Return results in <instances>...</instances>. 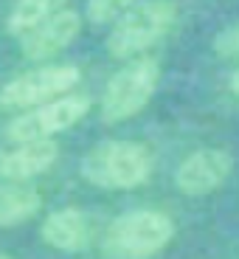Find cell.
I'll return each instance as SVG.
<instances>
[{
  "instance_id": "cell-1",
  "label": "cell",
  "mask_w": 239,
  "mask_h": 259,
  "mask_svg": "<svg viewBox=\"0 0 239 259\" xmlns=\"http://www.w3.org/2000/svg\"><path fill=\"white\" fill-rule=\"evenodd\" d=\"M152 152L138 141H102L82 158V178L96 189L127 192L152 178Z\"/></svg>"
},
{
  "instance_id": "cell-2",
  "label": "cell",
  "mask_w": 239,
  "mask_h": 259,
  "mask_svg": "<svg viewBox=\"0 0 239 259\" xmlns=\"http://www.w3.org/2000/svg\"><path fill=\"white\" fill-rule=\"evenodd\" d=\"M175 240V220L158 208L118 214L104 231V251L118 259H152Z\"/></svg>"
},
{
  "instance_id": "cell-3",
  "label": "cell",
  "mask_w": 239,
  "mask_h": 259,
  "mask_svg": "<svg viewBox=\"0 0 239 259\" xmlns=\"http://www.w3.org/2000/svg\"><path fill=\"white\" fill-rule=\"evenodd\" d=\"M158 84H161V65L152 57H135L127 62L107 79L99 102V116L104 124H121L127 118L138 116V113L152 102Z\"/></svg>"
},
{
  "instance_id": "cell-4",
  "label": "cell",
  "mask_w": 239,
  "mask_h": 259,
  "mask_svg": "<svg viewBox=\"0 0 239 259\" xmlns=\"http://www.w3.org/2000/svg\"><path fill=\"white\" fill-rule=\"evenodd\" d=\"M177 20L175 0H141L138 6L124 12L107 34V51L116 59L144 57L158 39H163Z\"/></svg>"
},
{
  "instance_id": "cell-5",
  "label": "cell",
  "mask_w": 239,
  "mask_h": 259,
  "mask_svg": "<svg viewBox=\"0 0 239 259\" xmlns=\"http://www.w3.org/2000/svg\"><path fill=\"white\" fill-rule=\"evenodd\" d=\"M79 82H82V71L76 65H39V68H31V71L9 79L0 88V107L12 113H26L31 107H39V104L73 93Z\"/></svg>"
},
{
  "instance_id": "cell-6",
  "label": "cell",
  "mask_w": 239,
  "mask_h": 259,
  "mask_svg": "<svg viewBox=\"0 0 239 259\" xmlns=\"http://www.w3.org/2000/svg\"><path fill=\"white\" fill-rule=\"evenodd\" d=\"M90 96H84V93H68V96H59L26 113H17L6 124V138L12 144L54 141V136L82 121L90 113Z\"/></svg>"
},
{
  "instance_id": "cell-7",
  "label": "cell",
  "mask_w": 239,
  "mask_h": 259,
  "mask_svg": "<svg viewBox=\"0 0 239 259\" xmlns=\"http://www.w3.org/2000/svg\"><path fill=\"white\" fill-rule=\"evenodd\" d=\"M233 158L220 147H203L186 155L175 169V186L188 197L211 194L231 178Z\"/></svg>"
},
{
  "instance_id": "cell-8",
  "label": "cell",
  "mask_w": 239,
  "mask_h": 259,
  "mask_svg": "<svg viewBox=\"0 0 239 259\" xmlns=\"http://www.w3.org/2000/svg\"><path fill=\"white\" fill-rule=\"evenodd\" d=\"M79 34H82V14L76 9H62L37 28H31L26 37H20V54L31 62H45L73 46Z\"/></svg>"
},
{
  "instance_id": "cell-9",
  "label": "cell",
  "mask_w": 239,
  "mask_h": 259,
  "mask_svg": "<svg viewBox=\"0 0 239 259\" xmlns=\"http://www.w3.org/2000/svg\"><path fill=\"white\" fill-rule=\"evenodd\" d=\"M57 141H28L0 149V181L3 183H28L57 163Z\"/></svg>"
},
{
  "instance_id": "cell-10",
  "label": "cell",
  "mask_w": 239,
  "mask_h": 259,
  "mask_svg": "<svg viewBox=\"0 0 239 259\" xmlns=\"http://www.w3.org/2000/svg\"><path fill=\"white\" fill-rule=\"evenodd\" d=\"M39 237H42L45 245L57 248V251H65V253L84 251L87 242H90V223H87V214L76 206L57 208V211H51L45 220H42Z\"/></svg>"
},
{
  "instance_id": "cell-11",
  "label": "cell",
  "mask_w": 239,
  "mask_h": 259,
  "mask_svg": "<svg viewBox=\"0 0 239 259\" xmlns=\"http://www.w3.org/2000/svg\"><path fill=\"white\" fill-rule=\"evenodd\" d=\"M42 208V197L31 183H0V228L23 226Z\"/></svg>"
},
{
  "instance_id": "cell-12",
  "label": "cell",
  "mask_w": 239,
  "mask_h": 259,
  "mask_svg": "<svg viewBox=\"0 0 239 259\" xmlns=\"http://www.w3.org/2000/svg\"><path fill=\"white\" fill-rule=\"evenodd\" d=\"M68 0H14L6 14V31L9 37H26L31 28L45 23L57 12H62Z\"/></svg>"
},
{
  "instance_id": "cell-13",
  "label": "cell",
  "mask_w": 239,
  "mask_h": 259,
  "mask_svg": "<svg viewBox=\"0 0 239 259\" xmlns=\"http://www.w3.org/2000/svg\"><path fill=\"white\" fill-rule=\"evenodd\" d=\"M141 0H87L84 14H87V20L93 26H107V23H116L124 12H129Z\"/></svg>"
},
{
  "instance_id": "cell-14",
  "label": "cell",
  "mask_w": 239,
  "mask_h": 259,
  "mask_svg": "<svg viewBox=\"0 0 239 259\" xmlns=\"http://www.w3.org/2000/svg\"><path fill=\"white\" fill-rule=\"evenodd\" d=\"M214 51L222 59H236L239 62V20L231 23V26H225L214 37Z\"/></svg>"
},
{
  "instance_id": "cell-15",
  "label": "cell",
  "mask_w": 239,
  "mask_h": 259,
  "mask_svg": "<svg viewBox=\"0 0 239 259\" xmlns=\"http://www.w3.org/2000/svg\"><path fill=\"white\" fill-rule=\"evenodd\" d=\"M228 91H231L233 96L239 99V68H236V71L231 73V76H228Z\"/></svg>"
},
{
  "instance_id": "cell-16",
  "label": "cell",
  "mask_w": 239,
  "mask_h": 259,
  "mask_svg": "<svg viewBox=\"0 0 239 259\" xmlns=\"http://www.w3.org/2000/svg\"><path fill=\"white\" fill-rule=\"evenodd\" d=\"M0 259H12V256H9V253H0Z\"/></svg>"
}]
</instances>
